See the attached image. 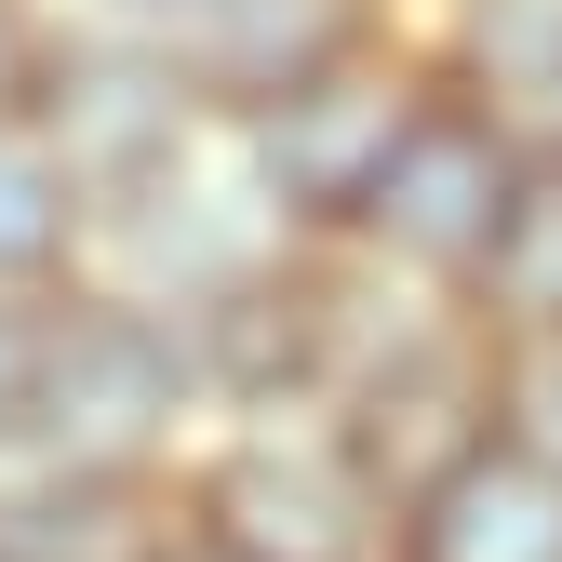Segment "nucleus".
I'll use <instances>...</instances> for the list:
<instances>
[{
    "label": "nucleus",
    "instance_id": "nucleus-1",
    "mask_svg": "<svg viewBox=\"0 0 562 562\" xmlns=\"http://www.w3.org/2000/svg\"><path fill=\"white\" fill-rule=\"evenodd\" d=\"M215 429L201 402V362L161 308L108 295V281H67V295L27 308V402H14V456L54 469H148L175 482L188 442Z\"/></svg>",
    "mask_w": 562,
    "mask_h": 562
},
{
    "label": "nucleus",
    "instance_id": "nucleus-6",
    "mask_svg": "<svg viewBox=\"0 0 562 562\" xmlns=\"http://www.w3.org/2000/svg\"><path fill=\"white\" fill-rule=\"evenodd\" d=\"M268 255H281V215L255 201V175H241L228 134H201V148H188V161H161L148 188L94 201L81 281H108V295L188 322L201 295H228V281H241V268H268Z\"/></svg>",
    "mask_w": 562,
    "mask_h": 562
},
{
    "label": "nucleus",
    "instance_id": "nucleus-15",
    "mask_svg": "<svg viewBox=\"0 0 562 562\" xmlns=\"http://www.w3.org/2000/svg\"><path fill=\"white\" fill-rule=\"evenodd\" d=\"M41 41H54V14L0 0V121H27V94H41Z\"/></svg>",
    "mask_w": 562,
    "mask_h": 562
},
{
    "label": "nucleus",
    "instance_id": "nucleus-17",
    "mask_svg": "<svg viewBox=\"0 0 562 562\" xmlns=\"http://www.w3.org/2000/svg\"><path fill=\"white\" fill-rule=\"evenodd\" d=\"M81 14H94V27H148V41H175L188 0H81Z\"/></svg>",
    "mask_w": 562,
    "mask_h": 562
},
{
    "label": "nucleus",
    "instance_id": "nucleus-3",
    "mask_svg": "<svg viewBox=\"0 0 562 562\" xmlns=\"http://www.w3.org/2000/svg\"><path fill=\"white\" fill-rule=\"evenodd\" d=\"M322 429L362 456V482L389 509H415L429 482H456L496 442V348H482V322L442 308V295H389V322L362 335L348 389L322 402Z\"/></svg>",
    "mask_w": 562,
    "mask_h": 562
},
{
    "label": "nucleus",
    "instance_id": "nucleus-9",
    "mask_svg": "<svg viewBox=\"0 0 562 562\" xmlns=\"http://www.w3.org/2000/svg\"><path fill=\"white\" fill-rule=\"evenodd\" d=\"M188 509L148 469H54L0 456V562H175Z\"/></svg>",
    "mask_w": 562,
    "mask_h": 562
},
{
    "label": "nucleus",
    "instance_id": "nucleus-7",
    "mask_svg": "<svg viewBox=\"0 0 562 562\" xmlns=\"http://www.w3.org/2000/svg\"><path fill=\"white\" fill-rule=\"evenodd\" d=\"M27 134L81 175V201H121V188H148L161 161H188L201 134V94H188V67H175V41H148V27H54L41 41V94H27Z\"/></svg>",
    "mask_w": 562,
    "mask_h": 562
},
{
    "label": "nucleus",
    "instance_id": "nucleus-11",
    "mask_svg": "<svg viewBox=\"0 0 562 562\" xmlns=\"http://www.w3.org/2000/svg\"><path fill=\"white\" fill-rule=\"evenodd\" d=\"M442 81L482 94L522 148H562V0H442Z\"/></svg>",
    "mask_w": 562,
    "mask_h": 562
},
{
    "label": "nucleus",
    "instance_id": "nucleus-8",
    "mask_svg": "<svg viewBox=\"0 0 562 562\" xmlns=\"http://www.w3.org/2000/svg\"><path fill=\"white\" fill-rule=\"evenodd\" d=\"M362 41H389V0H188V27H175V67H188V94L201 121H255L281 94H308L322 67H348Z\"/></svg>",
    "mask_w": 562,
    "mask_h": 562
},
{
    "label": "nucleus",
    "instance_id": "nucleus-10",
    "mask_svg": "<svg viewBox=\"0 0 562 562\" xmlns=\"http://www.w3.org/2000/svg\"><path fill=\"white\" fill-rule=\"evenodd\" d=\"M402 562H562V469H536L496 429L456 482L402 509Z\"/></svg>",
    "mask_w": 562,
    "mask_h": 562
},
{
    "label": "nucleus",
    "instance_id": "nucleus-13",
    "mask_svg": "<svg viewBox=\"0 0 562 562\" xmlns=\"http://www.w3.org/2000/svg\"><path fill=\"white\" fill-rule=\"evenodd\" d=\"M81 241H94L81 175H67L27 121H0V295H14V308L67 295V281H81Z\"/></svg>",
    "mask_w": 562,
    "mask_h": 562
},
{
    "label": "nucleus",
    "instance_id": "nucleus-5",
    "mask_svg": "<svg viewBox=\"0 0 562 562\" xmlns=\"http://www.w3.org/2000/svg\"><path fill=\"white\" fill-rule=\"evenodd\" d=\"M429 94H442V67L415 54V41H362L348 67H322L308 94L228 121V148H241L255 201L281 215V241H348L362 188L389 175V148L415 134V108H429Z\"/></svg>",
    "mask_w": 562,
    "mask_h": 562
},
{
    "label": "nucleus",
    "instance_id": "nucleus-4",
    "mask_svg": "<svg viewBox=\"0 0 562 562\" xmlns=\"http://www.w3.org/2000/svg\"><path fill=\"white\" fill-rule=\"evenodd\" d=\"M522 134L482 108V94H429L415 108V134L389 148V175L362 188V215H348V241L335 255H362L375 281H402V295H469V268H482V241H496V215H509V188H522Z\"/></svg>",
    "mask_w": 562,
    "mask_h": 562
},
{
    "label": "nucleus",
    "instance_id": "nucleus-14",
    "mask_svg": "<svg viewBox=\"0 0 562 562\" xmlns=\"http://www.w3.org/2000/svg\"><path fill=\"white\" fill-rule=\"evenodd\" d=\"M496 429H509L536 469H562V335L496 348Z\"/></svg>",
    "mask_w": 562,
    "mask_h": 562
},
{
    "label": "nucleus",
    "instance_id": "nucleus-2",
    "mask_svg": "<svg viewBox=\"0 0 562 562\" xmlns=\"http://www.w3.org/2000/svg\"><path fill=\"white\" fill-rule=\"evenodd\" d=\"M175 509L215 562H402V509L362 482L322 415H241L201 429L175 469Z\"/></svg>",
    "mask_w": 562,
    "mask_h": 562
},
{
    "label": "nucleus",
    "instance_id": "nucleus-12",
    "mask_svg": "<svg viewBox=\"0 0 562 562\" xmlns=\"http://www.w3.org/2000/svg\"><path fill=\"white\" fill-rule=\"evenodd\" d=\"M456 308L482 322V348L562 335V148L522 161V188H509V215H496V241H482V268H469Z\"/></svg>",
    "mask_w": 562,
    "mask_h": 562
},
{
    "label": "nucleus",
    "instance_id": "nucleus-18",
    "mask_svg": "<svg viewBox=\"0 0 562 562\" xmlns=\"http://www.w3.org/2000/svg\"><path fill=\"white\" fill-rule=\"evenodd\" d=\"M175 562H215V549H201V536H175Z\"/></svg>",
    "mask_w": 562,
    "mask_h": 562
},
{
    "label": "nucleus",
    "instance_id": "nucleus-16",
    "mask_svg": "<svg viewBox=\"0 0 562 562\" xmlns=\"http://www.w3.org/2000/svg\"><path fill=\"white\" fill-rule=\"evenodd\" d=\"M14 402H27V308L0 295V456H14Z\"/></svg>",
    "mask_w": 562,
    "mask_h": 562
}]
</instances>
